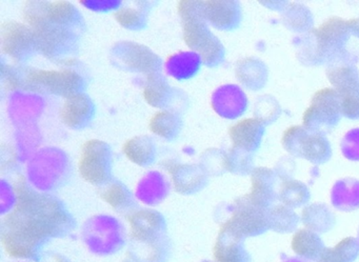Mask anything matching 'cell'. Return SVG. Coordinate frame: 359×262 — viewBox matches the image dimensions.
<instances>
[{
  "instance_id": "cell-1",
  "label": "cell",
  "mask_w": 359,
  "mask_h": 262,
  "mask_svg": "<svg viewBox=\"0 0 359 262\" xmlns=\"http://www.w3.org/2000/svg\"><path fill=\"white\" fill-rule=\"evenodd\" d=\"M177 10L182 20L184 43L191 51L198 53L205 66L216 67L222 64L224 48L208 27L203 16V1L182 0L178 3Z\"/></svg>"
},
{
  "instance_id": "cell-2",
  "label": "cell",
  "mask_w": 359,
  "mask_h": 262,
  "mask_svg": "<svg viewBox=\"0 0 359 262\" xmlns=\"http://www.w3.org/2000/svg\"><path fill=\"white\" fill-rule=\"evenodd\" d=\"M86 81L83 75L71 69L33 70L20 68V91L47 93L70 97L83 93Z\"/></svg>"
},
{
  "instance_id": "cell-3",
  "label": "cell",
  "mask_w": 359,
  "mask_h": 262,
  "mask_svg": "<svg viewBox=\"0 0 359 262\" xmlns=\"http://www.w3.org/2000/svg\"><path fill=\"white\" fill-rule=\"evenodd\" d=\"M34 33L37 51L50 60H67L79 48L81 31L41 18L25 20Z\"/></svg>"
},
{
  "instance_id": "cell-4",
  "label": "cell",
  "mask_w": 359,
  "mask_h": 262,
  "mask_svg": "<svg viewBox=\"0 0 359 262\" xmlns=\"http://www.w3.org/2000/svg\"><path fill=\"white\" fill-rule=\"evenodd\" d=\"M69 173V156L57 148L39 149L29 160L27 167L29 182L41 192H50L62 186Z\"/></svg>"
},
{
  "instance_id": "cell-5",
  "label": "cell",
  "mask_w": 359,
  "mask_h": 262,
  "mask_svg": "<svg viewBox=\"0 0 359 262\" xmlns=\"http://www.w3.org/2000/svg\"><path fill=\"white\" fill-rule=\"evenodd\" d=\"M113 154L104 142L92 139L83 144L79 161V171L86 181L95 186L110 184Z\"/></svg>"
},
{
  "instance_id": "cell-6",
  "label": "cell",
  "mask_w": 359,
  "mask_h": 262,
  "mask_svg": "<svg viewBox=\"0 0 359 262\" xmlns=\"http://www.w3.org/2000/svg\"><path fill=\"white\" fill-rule=\"evenodd\" d=\"M113 64L123 70L149 75L161 73V58L148 47L133 41H119L111 50Z\"/></svg>"
},
{
  "instance_id": "cell-7",
  "label": "cell",
  "mask_w": 359,
  "mask_h": 262,
  "mask_svg": "<svg viewBox=\"0 0 359 262\" xmlns=\"http://www.w3.org/2000/svg\"><path fill=\"white\" fill-rule=\"evenodd\" d=\"M283 146L287 151L302 155L314 163H323L330 156V144L321 134H306L302 127H289L283 133Z\"/></svg>"
},
{
  "instance_id": "cell-8",
  "label": "cell",
  "mask_w": 359,
  "mask_h": 262,
  "mask_svg": "<svg viewBox=\"0 0 359 262\" xmlns=\"http://www.w3.org/2000/svg\"><path fill=\"white\" fill-rule=\"evenodd\" d=\"M3 53L18 62L30 60L37 52L32 29L20 22H5L0 32Z\"/></svg>"
},
{
  "instance_id": "cell-9",
  "label": "cell",
  "mask_w": 359,
  "mask_h": 262,
  "mask_svg": "<svg viewBox=\"0 0 359 262\" xmlns=\"http://www.w3.org/2000/svg\"><path fill=\"white\" fill-rule=\"evenodd\" d=\"M83 238L94 251H110L123 243V226L111 216H95L83 226Z\"/></svg>"
},
{
  "instance_id": "cell-10",
  "label": "cell",
  "mask_w": 359,
  "mask_h": 262,
  "mask_svg": "<svg viewBox=\"0 0 359 262\" xmlns=\"http://www.w3.org/2000/svg\"><path fill=\"white\" fill-rule=\"evenodd\" d=\"M340 112V97L334 89H323L313 96L310 106L302 118L304 127L316 125H334L337 123Z\"/></svg>"
},
{
  "instance_id": "cell-11",
  "label": "cell",
  "mask_w": 359,
  "mask_h": 262,
  "mask_svg": "<svg viewBox=\"0 0 359 262\" xmlns=\"http://www.w3.org/2000/svg\"><path fill=\"white\" fill-rule=\"evenodd\" d=\"M43 109L45 100L32 92H13L8 102V114L16 130L37 125Z\"/></svg>"
},
{
  "instance_id": "cell-12",
  "label": "cell",
  "mask_w": 359,
  "mask_h": 262,
  "mask_svg": "<svg viewBox=\"0 0 359 262\" xmlns=\"http://www.w3.org/2000/svg\"><path fill=\"white\" fill-rule=\"evenodd\" d=\"M359 35V18L344 20L339 18H332L313 31L316 39V49L320 54H325L335 49L346 39V33Z\"/></svg>"
},
{
  "instance_id": "cell-13",
  "label": "cell",
  "mask_w": 359,
  "mask_h": 262,
  "mask_svg": "<svg viewBox=\"0 0 359 262\" xmlns=\"http://www.w3.org/2000/svg\"><path fill=\"white\" fill-rule=\"evenodd\" d=\"M95 116V104L87 94L79 93L66 98L60 110L62 123L73 130L87 127Z\"/></svg>"
},
{
  "instance_id": "cell-14",
  "label": "cell",
  "mask_w": 359,
  "mask_h": 262,
  "mask_svg": "<svg viewBox=\"0 0 359 262\" xmlns=\"http://www.w3.org/2000/svg\"><path fill=\"white\" fill-rule=\"evenodd\" d=\"M211 104L219 116L235 119L241 116L247 109V96L235 85H224L212 94Z\"/></svg>"
},
{
  "instance_id": "cell-15",
  "label": "cell",
  "mask_w": 359,
  "mask_h": 262,
  "mask_svg": "<svg viewBox=\"0 0 359 262\" xmlns=\"http://www.w3.org/2000/svg\"><path fill=\"white\" fill-rule=\"evenodd\" d=\"M203 11L208 24L218 30H234L241 22V7L236 1H203Z\"/></svg>"
},
{
  "instance_id": "cell-16",
  "label": "cell",
  "mask_w": 359,
  "mask_h": 262,
  "mask_svg": "<svg viewBox=\"0 0 359 262\" xmlns=\"http://www.w3.org/2000/svg\"><path fill=\"white\" fill-rule=\"evenodd\" d=\"M264 125L259 118L241 119L229 129L233 149L252 152L259 146L264 135Z\"/></svg>"
},
{
  "instance_id": "cell-17",
  "label": "cell",
  "mask_w": 359,
  "mask_h": 262,
  "mask_svg": "<svg viewBox=\"0 0 359 262\" xmlns=\"http://www.w3.org/2000/svg\"><path fill=\"white\" fill-rule=\"evenodd\" d=\"M163 167L171 175L174 186L180 193H193L205 184L207 177L203 167L184 165L175 160H167Z\"/></svg>"
},
{
  "instance_id": "cell-18",
  "label": "cell",
  "mask_w": 359,
  "mask_h": 262,
  "mask_svg": "<svg viewBox=\"0 0 359 262\" xmlns=\"http://www.w3.org/2000/svg\"><path fill=\"white\" fill-rule=\"evenodd\" d=\"M203 64V58L196 52L180 51L167 58L165 71L168 76L175 81H184L196 76Z\"/></svg>"
},
{
  "instance_id": "cell-19",
  "label": "cell",
  "mask_w": 359,
  "mask_h": 262,
  "mask_svg": "<svg viewBox=\"0 0 359 262\" xmlns=\"http://www.w3.org/2000/svg\"><path fill=\"white\" fill-rule=\"evenodd\" d=\"M169 182L158 171H151L138 182L136 197L144 205H156L169 194Z\"/></svg>"
},
{
  "instance_id": "cell-20",
  "label": "cell",
  "mask_w": 359,
  "mask_h": 262,
  "mask_svg": "<svg viewBox=\"0 0 359 262\" xmlns=\"http://www.w3.org/2000/svg\"><path fill=\"white\" fill-rule=\"evenodd\" d=\"M144 98L154 108H169L174 102V90L161 73H155L147 76L144 85Z\"/></svg>"
},
{
  "instance_id": "cell-21",
  "label": "cell",
  "mask_w": 359,
  "mask_h": 262,
  "mask_svg": "<svg viewBox=\"0 0 359 262\" xmlns=\"http://www.w3.org/2000/svg\"><path fill=\"white\" fill-rule=\"evenodd\" d=\"M123 154L128 159L140 167H149L157 156L156 144L149 136H137L125 142Z\"/></svg>"
},
{
  "instance_id": "cell-22",
  "label": "cell",
  "mask_w": 359,
  "mask_h": 262,
  "mask_svg": "<svg viewBox=\"0 0 359 262\" xmlns=\"http://www.w3.org/2000/svg\"><path fill=\"white\" fill-rule=\"evenodd\" d=\"M150 131L163 139L173 142L180 136L182 129V119L172 111H159L151 118Z\"/></svg>"
},
{
  "instance_id": "cell-23",
  "label": "cell",
  "mask_w": 359,
  "mask_h": 262,
  "mask_svg": "<svg viewBox=\"0 0 359 262\" xmlns=\"http://www.w3.org/2000/svg\"><path fill=\"white\" fill-rule=\"evenodd\" d=\"M327 78L339 96L359 94V76L351 67H339L327 70Z\"/></svg>"
},
{
  "instance_id": "cell-24",
  "label": "cell",
  "mask_w": 359,
  "mask_h": 262,
  "mask_svg": "<svg viewBox=\"0 0 359 262\" xmlns=\"http://www.w3.org/2000/svg\"><path fill=\"white\" fill-rule=\"evenodd\" d=\"M16 151L18 159L22 161L30 160L37 152L41 142V131L37 125L16 130Z\"/></svg>"
},
{
  "instance_id": "cell-25",
  "label": "cell",
  "mask_w": 359,
  "mask_h": 262,
  "mask_svg": "<svg viewBox=\"0 0 359 262\" xmlns=\"http://www.w3.org/2000/svg\"><path fill=\"white\" fill-rule=\"evenodd\" d=\"M132 230L136 237L150 236L155 233L161 232L163 228V220L156 212L140 211L130 217Z\"/></svg>"
},
{
  "instance_id": "cell-26",
  "label": "cell",
  "mask_w": 359,
  "mask_h": 262,
  "mask_svg": "<svg viewBox=\"0 0 359 262\" xmlns=\"http://www.w3.org/2000/svg\"><path fill=\"white\" fill-rule=\"evenodd\" d=\"M148 3H142L136 8H123L115 12L116 22L127 30L140 31L147 26V7Z\"/></svg>"
},
{
  "instance_id": "cell-27",
  "label": "cell",
  "mask_w": 359,
  "mask_h": 262,
  "mask_svg": "<svg viewBox=\"0 0 359 262\" xmlns=\"http://www.w3.org/2000/svg\"><path fill=\"white\" fill-rule=\"evenodd\" d=\"M236 75L241 83L248 88H258V85L264 81V69L257 60H243L238 62L236 68Z\"/></svg>"
},
{
  "instance_id": "cell-28",
  "label": "cell",
  "mask_w": 359,
  "mask_h": 262,
  "mask_svg": "<svg viewBox=\"0 0 359 262\" xmlns=\"http://www.w3.org/2000/svg\"><path fill=\"white\" fill-rule=\"evenodd\" d=\"M102 198L115 209H123L129 207L132 203V195L125 184L119 181L111 182L104 192Z\"/></svg>"
},
{
  "instance_id": "cell-29",
  "label": "cell",
  "mask_w": 359,
  "mask_h": 262,
  "mask_svg": "<svg viewBox=\"0 0 359 262\" xmlns=\"http://www.w3.org/2000/svg\"><path fill=\"white\" fill-rule=\"evenodd\" d=\"M81 5L88 10L96 13H108L118 11L123 3L118 0H81Z\"/></svg>"
},
{
  "instance_id": "cell-30",
  "label": "cell",
  "mask_w": 359,
  "mask_h": 262,
  "mask_svg": "<svg viewBox=\"0 0 359 262\" xmlns=\"http://www.w3.org/2000/svg\"><path fill=\"white\" fill-rule=\"evenodd\" d=\"M339 97L341 114L348 118H359V94H348Z\"/></svg>"
},
{
  "instance_id": "cell-31",
  "label": "cell",
  "mask_w": 359,
  "mask_h": 262,
  "mask_svg": "<svg viewBox=\"0 0 359 262\" xmlns=\"http://www.w3.org/2000/svg\"><path fill=\"white\" fill-rule=\"evenodd\" d=\"M1 194V213L5 214L12 209L14 205H18V193L15 188H12L5 180H1L0 186Z\"/></svg>"
},
{
  "instance_id": "cell-32",
  "label": "cell",
  "mask_w": 359,
  "mask_h": 262,
  "mask_svg": "<svg viewBox=\"0 0 359 262\" xmlns=\"http://www.w3.org/2000/svg\"><path fill=\"white\" fill-rule=\"evenodd\" d=\"M344 152L348 159H359V130L346 134L344 140Z\"/></svg>"
}]
</instances>
